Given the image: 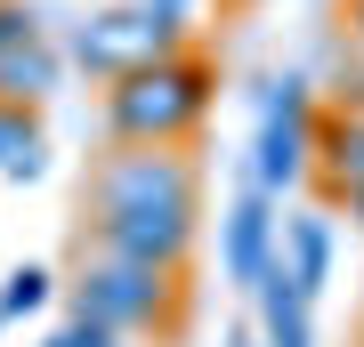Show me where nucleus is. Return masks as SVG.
Wrapping results in <instances>:
<instances>
[{
	"label": "nucleus",
	"instance_id": "1",
	"mask_svg": "<svg viewBox=\"0 0 364 347\" xmlns=\"http://www.w3.org/2000/svg\"><path fill=\"white\" fill-rule=\"evenodd\" d=\"M81 243L130 250L154 267H186L203 226V178L178 145H105V162L81 186Z\"/></svg>",
	"mask_w": 364,
	"mask_h": 347
},
{
	"label": "nucleus",
	"instance_id": "2",
	"mask_svg": "<svg viewBox=\"0 0 364 347\" xmlns=\"http://www.w3.org/2000/svg\"><path fill=\"white\" fill-rule=\"evenodd\" d=\"M210 89H219V65L203 49H178L105 89V129L114 145H186L210 114Z\"/></svg>",
	"mask_w": 364,
	"mask_h": 347
},
{
	"label": "nucleus",
	"instance_id": "3",
	"mask_svg": "<svg viewBox=\"0 0 364 347\" xmlns=\"http://www.w3.org/2000/svg\"><path fill=\"white\" fill-rule=\"evenodd\" d=\"M65 299H73L81 323H97V331L146 339V331H170V315H178V267H154V258L81 243L73 275H65Z\"/></svg>",
	"mask_w": 364,
	"mask_h": 347
},
{
	"label": "nucleus",
	"instance_id": "4",
	"mask_svg": "<svg viewBox=\"0 0 364 347\" xmlns=\"http://www.w3.org/2000/svg\"><path fill=\"white\" fill-rule=\"evenodd\" d=\"M178 49H195V40H178L170 25H154L138 0H114V9H97V16L73 25L65 65H81V73H97L105 89H114V81H130V73H146V65H162V57H178Z\"/></svg>",
	"mask_w": 364,
	"mask_h": 347
},
{
	"label": "nucleus",
	"instance_id": "5",
	"mask_svg": "<svg viewBox=\"0 0 364 347\" xmlns=\"http://www.w3.org/2000/svg\"><path fill=\"white\" fill-rule=\"evenodd\" d=\"M316 129H324V114H316V89L299 73H275L267 97H259V145H251V186L259 194H284L316 170Z\"/></svg>",
	"mask_w": 364,
	"mask_h": 347
},
{
	"label": "nucleus",
	"instance_id": "6",
	"mask_svg": "<svg viewBox=\"0 0 364 347\" xmlns=\"http://www.w3.org/2000/svg\"><path fill=\"white\" fill-rule=\"evenodd\" d=\"M275 243H284V226H275V194H235L227 202V234H219V250H227V283L235 291H259V275L275 267Z\"/></svg>",
	"mask_w": 364,
	"mask_h": 347
},
{
	"label": "nucleus",
	"instance_id": "7",
	"mask_svg": "<svg viewBox=\"0 0 364 347\" xmlns=\"http://www.w3.org/2000/svg\"><path fill=\"white\" fill-rule=\"evenodd\" d=\"M259 347H316V299L291 283V267L275 258V267L259 275Z\"/></svg>",
	"mask_w": 364,
	"mask_h": 347
},
{
	"label": "nucleus",
	"instance_id": "8",
	"mask_svg": "<svg viewBox=\"0 0 364 347\" xmlns=\"http://www.w3.org/2000/svg\"><path fill=\"white\" fill-rule=\"evenodd\" d=\"M57 89H65V49H57V40H33V49L0 57V105H16V114H41Z\"/></svg>",
	"mask_w": 364,
	"mask_h": 347
},
{
	"label": "nucleus",
	"instance_id": "9",
	"mask_svg": "<svg viewBox=\"0 0 364 347\" xmlns=\"http://www.w3.org/2000/svg\"><path fill=\"white\" fill-rule=\"evenodd\" d=\"M275 258L291 267V283L299 291H324L332 283V226H324V210H299V219H284V243H275Z\"/></svg>",
	"mask_w": 364,
	"mask_h": 347
},
{
	"label": "nucleus",
	"instance_id": "10",
	"mask_svg": "<svg viewBox=\"0 0 364 347\" xmlns=\"http://www.w3.org/2000/svg\"><path fill=\"white\" fill-rule=\"evenodd\" d=\"M316 170H324L332 194H356L364 186V121L356 114H332L324 129H316Z\"/></svg>",
	"mask_w": 364,
	"mask_h": 347
},
{
	"label": "nucleus",
	"instance_id": "11",
	"mask_svg": "<svg viewBox=\"0 0 364 347\" xmlns=\"http://www.w3.org/2000/svg\"><path fill=\"white\" fill-rule=\"evenodd\" d=\"M41 170H49V138H41V114H16V105H0V178L33 186Z\"/></svg>",
	"mask_w": 364,
	"mask_h": 347
},
{
	"label": "nucleus",
	"instance_id": "12",
	"mask_svg": "<svg viewBox=\"0 0 364 347\" xmlns=\"http://www.w3.org/2000/svg\"><path fill=\"white\" fill-rule=\"evenodd\" d=\"M49 299H57V275H49V267H33V258L0 275V323H16V315H41Z\"/></svg>",
	"mask_w": 364,
	"mask_h": 347
},
{
	"label": "nucleus",
	"instance_id": "13",
	"mask_svg": "<svg viewBox=\"0 0 364 347\" xmlns=\"http://www.w3.org/2000/svg\"><path fill=\"white\" fill-rule=\"evenodd\" d=\"M33 40H49V25H41V9H33V0H0V57L33 49Z\"/></svg>",
	"mask_w": 364,
	"mask_h": 347
},
{
	"label": "nucleus",
	"instance_id": "14",
	"mask_svg": "<svg viewBox=\"0 0 364 347\" xmlns=\"http://www.w3.org/2000/svg\"><path fill=\"white\" fill-rule=\"evenodd\" d=\"M138 9L154 16V25H170L178 40H195V33H203V16L219 9V0H138Z\"/></svg>",
	"mask_w": 364,
	"mask_h": 347
},
{
	"label": "nucleus",
	"instance_id": "15",
	"mask_svg": "<svg viewBox=\"0 0 364 347\" xmlns=\"http://www.w3.org/2000/svg\"><path fill=\"white\" fill-rule=\"evenodd\" d=\"M41 347H130V339H114V331H97V323H81V315H73V323H57Z\"/></svg>",
	"mask_w": 364,
	"mask_h": 347
},
{
	"label": "nucleus",
	"instance_id": "16",
	"mask_svg": "<svg viewBox=\"0 0 364 347\" xmlns=\"http://www.w3.org/2000/svg\"><path fill=\"white\" fill-rule=\"evenodd\" d=\"M340 16H348V40H356V57H364V0H348Z\"/></svg>",
	"mask_w": 364,
	"mask_h": 347
},
{
	"label": "nucleus",
	"instance_id": "17",
	"mask_svg": "<svg viewBox=\"0 0 364 347\" xmlns=\"http://www.w3.org/2000/svg\"><path fill=\"white\" fill-rule=\"evenodd\" d=\"M348 114H356V121H364V89H348Z\"/></svg>",
	"mask_w": 364,
	"mask_h": 347
},
{
	"label": "nucleus",
	"instance_id": "18",
	"mask_svg": "<svg viewBox=\"0 0 364 347\" xmlns=\"http://www.w3.org/2000/svg\"><path fill=\"white\" fill-rule=\"evenodd\" d=\"M348 210H356V219H364V186H356V194H348Z\"/></svg>",
	"mask_w": 364,
	"mask_h": 347
}]
</instances>
